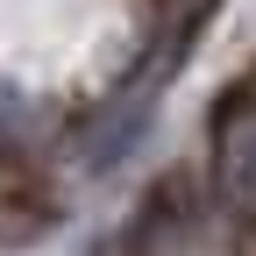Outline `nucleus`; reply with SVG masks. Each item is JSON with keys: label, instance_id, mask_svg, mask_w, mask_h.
Wrapping results in <instances>:
<instances>
[{"label": "nucleus", "instance_id": "1", "mask_svg": "<svg viewBox=\"0 0 256 256\" xmlns=\"http://www.w3.org/2000/svg\"><path fill=\"white\" fill-rule=\"evenodd\" d=\"M142 121H150V86H142V92H121V100H107L100 114H92V121H86V142H78V156H86L92 171L121 164V156L136 150Z\"/></svg>", "mask_w": 256, "mask_h": 256}, {"label": "nucleus", "instance_id": "2", "mask_svg": "<svg viewBox=\"0 0 256 256\" xmlns=\"http://www.w3.org/2000/svg\"><path fill=\"white\" fill-rule=\"evenodd\" d=\"M220 185H228V206L242 220H256V121L220 136Z\"/></svg>", "mask_w": 256, "mask_h": 256}]
</instances>
